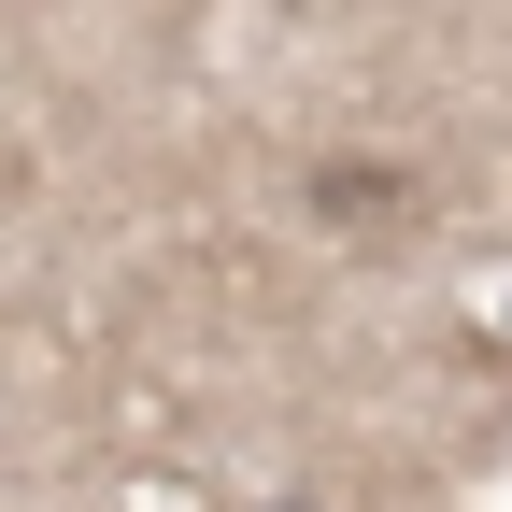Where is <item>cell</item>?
Returning <instances> with one entry per match:
<instances>
[{
    "label": "cell",
    "mask_w": 512,
    "mask_h": 512,
    "mask_svg": "<svg viewBox=\"0 0 512 512\" xmlns=\"http://www.w3.org/2000/svg\"><path fill=\"white\" fill-rule=\"evenodd\" d=\"M313 200H328V214H399L413 185H399V171H328V185H313Z\"/></svg>",
    "instance_id": "obj_1"
}]
</instances>
